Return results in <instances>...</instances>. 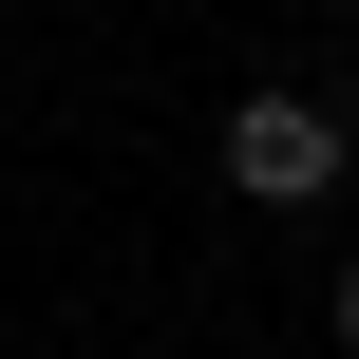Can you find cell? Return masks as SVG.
I'll return each instance as SVG.
<instances>
[{
  "mask_svg": "<svg viewBox=\"0 0 359 359\" xmlns=\"http://www.w3.org/2000/svg\"><path fill=\"white\" fill-rule=\"evenodd\" d=\"M341 359H359V265H341Z\"/></svg>",
  "mask_w": 359,
  "mask_h": 359,
  "instance_id": "cell-2",
  "label": "cell"
},
{
  "mask_svg": "<svg viewBox=\"0 0 359 359\" xmlns=\"http://www.w3.org/2000/svg\"><path fill=\"white\" fill-rule=\"evenodd\" d=\"M341 170H359V133L322 95H246V114H227V189H246V208H322Z\"/></svg>",
  "mask_w": 359,
  "mask_h": 359,
  "instance_id": "cell-1",
  "label": "cell"
}]
</instances>
